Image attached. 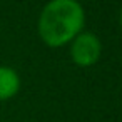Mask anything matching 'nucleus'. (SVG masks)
I'll use <instances>...</instances> for the list:
<instances>
[{
  "instance_id": "obj_3",
  "label": "nucleus",
  "mask_w": 122,
  "mask_h": 122,
  "mask_svg": "<svg viewBox=\"0 0 122 122\" xmlns=\"http://www.w3.org/2000/svg\"><path fill=\"white\" fill-rule=\"evenodd\" d=\"M20 89L19 74L10 67H0V100L14 97Z\"/></svg>"
},
{
  "instance_id": "obj_2",
  "label": "nucleus",
  "mask_w": 122,
  "mask_h": 122,
  "mask_svg": "<svg viewBox=\"0 0 122 122\" xmlns=\"http://www.w3.org/2000/svg\"><path fill=\"white\" fill-rule=\"evenodd\" d=\"M100 50H102V45L99 39L92 32H82L74 39L70 47V55L77 65L89 67L99 60Z\"/></svg>"
},
{
  "instance_id": "obj_4",
  "label": "nucleus",
  "mask_w": 122,
  "mask_h": 122,
  "mask_svg": "<svg viewBox=\"0 0 122 122\" xmlns=\"http://www.w3.org/2000/svg\"><path fill=\"white\" fill-rule=\"evenodd\" d=\"M119 22H120V27H122V12H120V17H119Z\"/></svg>"
},
{
  "instance_id": "obj_1",
  "label": "nucleus",
  "mask_w": 122,
  "mask_h": 122,
  "mask_svg": "<svg viewBox=\"0 0 122 122\" xmlns=\"http://www.w3.org/2000/svg\"><path fill=\"white\" fill-rule=\"evenodd\" d=\"M84 20V9L77 0H50L40 14L39 34L49 47H60L80 34Z\"/></svg>"
}]
</instances>
